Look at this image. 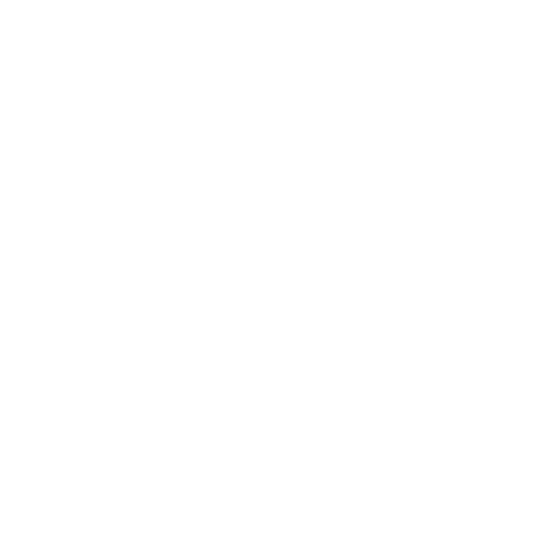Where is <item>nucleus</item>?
Wrapping results in <instances>:
<instances>
[]
</instances>
